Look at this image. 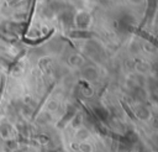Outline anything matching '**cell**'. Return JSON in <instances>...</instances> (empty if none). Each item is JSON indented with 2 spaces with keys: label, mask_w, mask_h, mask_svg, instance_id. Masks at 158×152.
Instances as JSON below:
<instances>
[{
  "label": "cell",
  "mask_w": 158,
  "mask_h": 152,
  "mask_svg": "<svg viewBox=\"0 0 158 152\" xmlns=\"http://www.w3.org/2000/svg\"><path fill=\"white\" fill-rule=\"evenodd\" d=\"M80 150H81L83 152H91V146L88 145V143H83L81 147H80Z\"/></svg>",
  "instance_id": "6da1fadb"
}]
</instances>
